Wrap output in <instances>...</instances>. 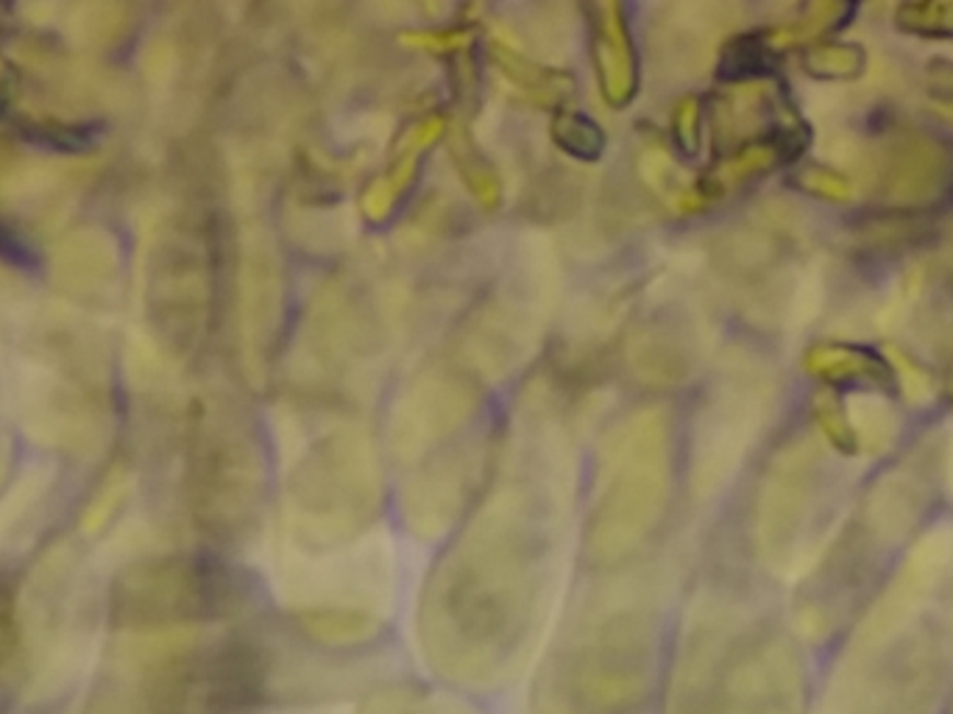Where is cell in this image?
Instances as JSON below:
<instances>
[{
  "instance_id": "obj_1",
  "label": "cell",
  "mask_w": 953,
  "mask_h": 714,
  "mask_svg": "<svg viewBox=\"0 0 953 714\" xmlns=\"http://www.w3.org/2000/svg\"><path fill=\"white\" fill-rule=\"evenodd\" d=\"M819 422H823L819 427H823L825 438L831 441L834 450L842 452V456H856L859 452V436H856L853 425L845 419L842 407L834 405V411H825Z\"/></svg>"
},
{
  "instance_id": "obj_2",
  "label": "cell",
  "mask_w": 953,
  "mask_h": 714,
  "mask_svg": "<svg viewBox=\"0 0 953 714\" xmlns=\"http://www.w3.org/2000/svg\"><path fill=\"white\" fill-rule=\"evenodd\" d=\"M9 252L14 254V260H18V263H23L25 246L18 241V238H14L12 232H7V229H3V223H0V254H3V257H9Z\"/></svg>"
}]
</instances>
